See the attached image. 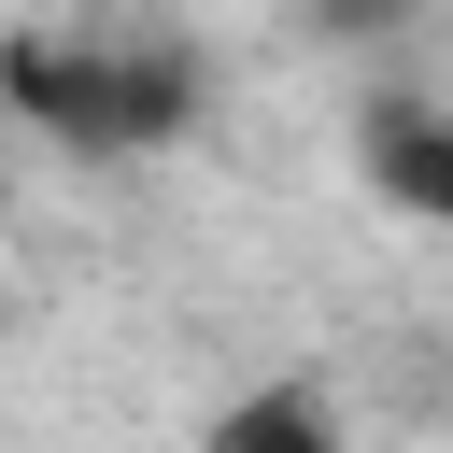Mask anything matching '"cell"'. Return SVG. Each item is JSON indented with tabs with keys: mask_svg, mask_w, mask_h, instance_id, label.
Returning a JSON list of instances; mask_svg holds the SVG:
<instances>
[{
	"mask_svg": "<svg viewBox=\"0 0 453 453\" xmlns=\"http://www.w3.org/2000/svg\"><path fill=\"white\" fill-rule=\"evenodd\" d=\"M198 99H212V71L156 14H57V28L0 42V113L57 156H156L198 127Z\"/></svg>",
	"mask_w": 453,
	"mask_h": 453,
	"instance_id": "6da1fadb",
	"label": "cell"
},
{
	"mask_svg": "<svg viewBox=\"0 0 453 453\" xmlns=\"http://www.w3.org/2000/svg\"><path fill=\"white\" fill-rule=\"evenodd\" d=\"M354 156H368V184H382L411 226H453V113H425V99H382Z\"/></svg>",
	"mask_w": 453,
	"mask_h": 453,
	"instance_id": "7a4b0ae2",
	"label": "cell"
},
{
	"mask_svg": "<svg viewBox=\"0 0 453 453\" xmlns=\"http://www.w3.org/2000/svg\"><path fill=\"white\" fill-rule=\"evenodd\" d=\"M198 453H340V396H326L311 368H269V382H241V396L212 411Z\"/></svg>",
	"mask_w": 453,
	"mask_h": 453,
	"instance_id": "3957f363",
	"label": "cell"
}]
</instances>
